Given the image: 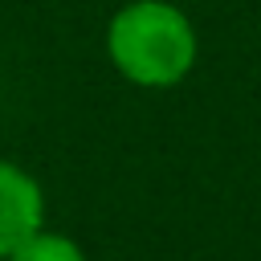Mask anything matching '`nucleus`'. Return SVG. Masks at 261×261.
Returning <instances> with one entry per match:
<instances>
[{"instance_id": "1", "label": "nucleus", "mask_w": 261, "mask_h": 261, "mask_svg": "<svg viewBox=\"0 0 261 261\" xmlns=\"http://www.w3.org/2000/svg\"><path fill=\"white\" fill-rule=\"evenodd\" d=\"M106 57L139 90L179 86L200 57L192 16L171 0H126L106 20Z\"/></svg>"}, {"instance_id": "2", "label": "nucleus", "mask_w": 261, "mask_h": 261, "mask_svg": "<svg viewBox=\"0 0 261 261\" xmlns=\"http://www.w3.org/2000/svg\"><path fill=\"white\" fill-rule=\"evenodd\" d=\"M37 228H45V192L12 159H0V261L29 241Z\"/></svg>"}, {"instance_id": "3", "label": "nucleus", "mask_w": 261, "mask_h": 261, "mask_svg": "<svg viewBox=\"0 0 261 261\" xmlns=\"http://www.w3.org/2000/svg\"><path fill=\"white\" fill-rule=\"evenodd\" d=\"M4 261H86L82 245L65 232H53V228H37L29 241H20Z\"/></svg>"}]
</instances>
